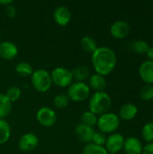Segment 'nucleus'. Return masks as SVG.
Listing matches in <instances>:
<instances>
[{
    "mask_svg": "<svg viewBox=\"0 0 153 154\" xmlns=\"http://www.w3.org/2000/svg\"><path fill=\"white\" fill-rule=\"evenodd\" d=\"M106 138L105 134L101 132H95V134L92 139V142L94 144L98 145V146H103L104 144H106Z\"/></svg>",
    "mask_w": 153,
    "mask_h": 154,
    "instance_id": "c756f323",
    "label": "nucleus"
},
{
    "mask_svg": "<svg viewBox=\"0 0 153 154\" xmlns=\"http://www.w3.org/2000/svg\"><path fill=\"white\" fill-rule=\"evenodd\" d=\"M31 83L35 90L44 93L51 88L52 80L50 72H48L46 69H39L33 70L31 76Z\"/></svg>",
    "mask_w": 153,
    "mask_h": 154,
    "instance_id": "7ed1b4c3",
    "label": "nucleus"
},
{
    "mask_svg": "<svg viewBox=\"0 0 153 154\" xmlns=\"http://www.w3.org/2000/svg\"><path fill=\"white\" fill-rule=\"evenodd\" d=\"M142 134L146 142L149 143H153V122H149L143 125Z\"/></svg>",
    "mask_w": 153,
    "mask_h": 154,
    "instance_id": "bb28decb",
    "label": "nucleus"
},
{
    "mask_svg": "<svg viewBox=\"0 0 153 154\" xmlns=\"http://www.w3.org/2000/svg\"><path fill=\"white\" fill-rule=\"evenodd\" d=\"M124 143V138L121 134L115 133L108 136L106 141V150L110 154H115L120 152Z\"/></svg>",
    "mask_w": 153,
    "mask_h": 154,
    "instance_id": "6e6552de",
    "label": "nucleus"
},
{
    "mask_svg": "<svg viewBox=\"0 0 153 154\" xmlns=\"http://www.w3.org/2000/svg\"><path fill=\"white\" fill-rule=\"evenodd\" d=\"M92 65L96 72L102 76L109 75L115 68L117 59L115 52L109 47H98L92 54Z\"/></svg>",
    "mask_w": 153,
    "mask_h": 154,
    "instance_id": "f257e3e1",
    "label": "nucleus"
},
{
    "mask_svg": "<svg viewBox=\"0 0 153 154\" xmlns=\"http://www.w3.org/2000/svg\"><path fill=\"white\" fill-rule=\"evenodd\" d=\"M71 73L76 82H85V80L87 79L90 76V69L87 66L82 65L73 69Z\"/></svg>",
    "mask_w": 153,
    "mask_h": 154,
    "instance_id": "a211bd4d",
    "label": "nucleus"
},
{
    "mask_svg": "<svg viewBox=\"0 0 153 154\" xmlns=\"http://www.w3.org/2000/svg\"><path fill=\"white\" fill-rule=\"evenodd\" d=\"M75 132H76L78 138L81 142H83L85 143H91L93 136L95 134V130L93 129V127L87 126V125L80 123L76 126Z\"/></svg>",
    "mask_w": 153,
    "mask_h": 154,
    "instance_id": "ddd939ff",
    "label": "nucleus"
},
{
    "mask_svg": "<svg viewBox=\"0 0 153 154\" xmlns=\"http://www.w3.org/2000/svg\"><path fill=\"white\" fill-rule=\"evenodd\" d=\"M111 106H112L111 97L105 91L96 92L91 96L88 102L89 111L95 114L96 116L97 115L102 116L106 113H108Z\"/></svg>",
    "mask_w": 153,
    "mask_h": 154,
    "instance_id": "f03ea898",
    "label": "nucleus"
},
{
    "mask_svg": "<svg viewBox=\"0 0 153 154\" xmlns=\"http://www.w3.org/2000/svg\"><path fill=\"white\" fill-rule=\"evenodd\" d=\"M53 19L58 25L66 26L71 20V13L66 5H60L53 13Z\"/></svg>",
    "mask_w": 153,
    "mask_h": 154,
    "instance_id": "9d476101",
    "label": "nucleus"
},
{
    "mask_svg": "<svg viewBox=\"0 0 153 154\" xmlns=\"http://www.w3.org/2000/svg\"><path fill=\"white\" fill-rule=\"evenodd\" d=\"M80 46L85 52L91 54H93L98 48L95 39L90 36H84L80 41Z\"/></svg>",
    "mask_w": 153,
    "mask_h": 154,
    "instance_id": "6ab92c4d",
    "label": "nucleus"
},
{
    "mask_svg": "<svg viewBox=\"0 0 153 154\" xmlns=\"http://www.w3.org/2000/svg\"><path fill=\"white\" fill-rule=\"evenodd\" d=\"M97 127L103 134H111L115 132L119 125L120 120L118 116L114 113H106L97 119Z\"/></svg>",
    "mask_w": 153,
    "mask_h": 154,
    "instance_id": "39448f33",
    "label": "nucleus"
},
{
    "mask_svg": "<svg viewBox=\"0 0 153 154\" xmlns=\"http://www.w3.org/2000/svg\"><path fill=\"white\" fill-rule=\"evenodd\" d=\"M11 135V128L9 124L4 120L0 119V144L5 143Z\"/></svg>",
    "mask_w": 153,
    "mask_h": 154,
    "instance_id": "4be33fe9",
    "label": "nucleus"
},
{
    "mask_svg": "<svg viewBox=\"0 0 153 154\" xmlns=\"http://www.w3.org/2000/svg\"><path fill=\"white\" fill-rule=\"evenodd\" d=\"M123 149L126 154H142L143 147L139 139L135 137H129L124 140Z\"/></svg>",
    "mask_w": 153,
    "mask_h": 154,
    "instance_id": "4468645a",
    "label": "nucleus"
},
{
    "mask_svg": "<svg viewBox=\"0 0 153 154\" xmlns=\"http://www.w3.org/2000/svg\"><path fill=\"white\" fill-rule=\"evenodd\" d=\"M89 88H93L96 92H102L106 88V80L104 76L97 73L89 77Z\"/></svg>",
    "mask_w": 153,
    "mask_h": 154,
    "instance_id": "f3484780",
    "label": "nucleus"
},
{
    "mask_svg": "<svg viewBox=\"0 0 153 154\" xmlns=\"http://www.w3.org/2000/svg\"><path fill=\"white\" fill-rule=\"evenodd\" d=\"M5 14L9 18H14L16 15V8L11 5L5 6Z\"/></svg>",
    "mask_w": 153,
    "mask_h": 154,
    "instance_id": "7c9ffc66",
    "label": "nucleus"
},
{
    "mask_svg": "<svg viewBox=\"0 0 153 154\" xmlns=\"http://www.w3.org/2000/svg\"><path fill=\"white\" fill-rule=\"evenodd\" d=\"M138 113V108L135 105L133 104H124L121 106L120 111H119V116L122 119L129 121L133 119Z\"/></svg>",
    "mask_w": 153,
    "mask_h": 154,
    "instance_id": "dca6fc26",
    "label": "nucleus"
},
{
    "mask_svg": "<svg viewBox=\"0 0 153 154\" xmlns=\"http://www.w3.org/2000/svg\"><path fill=\"white\" fill-rule=\"evenodd\" d=\"M151 47L143 40H136L132 42V49L134 52L138 54H145L148 52Z\"/></svg>",
    "mask_w": 153,
    "mask_h": 154,
    "instance_id": "5701e85b",
    "label": "nucleus"
},
{
    "mask_svg": "<svg viewBox=\"0 0 153 154\" xmlns=\"http://www.w3.org/2000/svg\"><path fill=\"white\" fill-rule=\"evenodd\" d=\"M11 4H13V1H11V0H5V1H0V5H5V6H7V5H11Z\"/></svg>",
    "mask_w": 153,
    "mask_h": 154,
    "instance_id": "72a5a7b5",
    "label": "nucleus"
},
{
    "mask_svg": "<svg viewBox=\"0 0 153 154\" xmlns=\"http://www.w3.org/2000/svg\"><path fill=\"white\" fill-rule=\"evenodd\" d=\"M21 93H22V91H21V88H18L16 86H12V87H10L6 90V92H5V95L13 103V102H15L16 100H18L20 98Z\"/></svg>",
    "mask_w": 153,
    "mask_h": 154,
    "instance_id": "cd10ccee",
    "label": "nucleus"
},
{
    "mask_svg": "<svg viewBox=\"0 0 153 154\" xmlns=\"http://www.w3.org/2000/svg\"><path fill=\"white\" fill-rule=\"evenodd\" d=\"M97 119H98L97 116L90 111H86L81 116L82 124H84L87 126H90V127H93L94 125H96L97 124Z\"/></svg>",
    "mask_w": 153,
    "mask_h": 154,
    "instance_id": "393cba45",
    "label": "nucleus"
},
{
    "mask_svg": "<svg viewBox=\"0 0 153 154\" xmlns=\"http://www.w3.org/2000/svg\"><path fill=\"white\" fill-rule=\"evenodd\" d=\"M69 101L70 100L66 94H59L53 98V105L56 108L62 109V108L68 106Z\"/></svg>",
    "mask_w": 153,
    "mask_h": 154,
    "instance_id": "a878e982",
    "label": "nucleus"
},
{
    "mask_svg": "<svg viewBox=\"0 0 153 154\" xmlns=\"http://www.w3.org/2000/svg\"><path fill=\"white\" fill-rule=\"evenodd\" d=\"M39 143V139L36 134L32 133H27L23 134L18 142V147L22 152H31L34 150Z\"/></svg>",
    "mask_w": 153,
    "mask_h": 154,
    "instance_id": "1a4fd4ad",
    "label": "nucleus"
},
{
    "mask_svg": "<svg viewBox=\"0 0 153 154\" xmlns=\"http://www.w3.org/2000/svg\"><path fill=\"white\" fill-rule=\"evenodd\" d=\"M90 95V88L85 82H74L68 87L67 96L69 100L82 102L87 99Z\"/></svg>",
    "mask_w": 153,
    "mask_h": 154,
    "instance_id": "20e7f679",
    "label": "nucleus"
},
{
    "mask_svg": "<svg viewBox=\"0 0 153 154\" xmlns=\"http://www.w3.org/2000/svg\"><path fill=\"white\" fill-rule=\"evenodd\" d=\"M147 55H148L150 60L153 61V47H151V48L149 49V51H148V52H147Z\"/></svg>",
    "mask_w": 153,
    "mask_h": 154,
    "instance_id": "473e14b6",
    "label": "nucleus"
},
{
    "mask_svg": "<svg viewBox=\"0 0 153 154\" xmlns=\"http://www.w3.org/2000/svg\"><path fill=\"white\" fill-rule=\"evenodd\" d=\"M140 97L143 101H150L153 99V86L146 84L140 90Z\"/></svg>",
    "mask_w": 153,
    "mask_h": 154,
    "instance_id": "c85d7f7f",
    "label": "nucleus"
},
{
    "mask_svg": "<svg viewBox=\"0 0 153 154\" xmlns=\"http://www.w3.org/2000/svg\"><path fill=\"white\" fill-rule=\"evenodd\" d=\"M142 154H153V143H148L145 147H143Z\"/></svg>",
    "mask_w": 153,
    "mask_h": 154,
    "instance_id": "2f4dec72",
    "label": "nucleus"
},
{
    "mask_svg": "<svg viewBox=\"0 0 153 154\" xmlns=\"http://www.w3.org/2000/svg\"><path fill=\"white\" fill-rule=\"evenodd\" d=\"M37 121L40 125L45 127H50L54 125L57 121V115L56 112L49 106H42L41 107L36 114Z\"/></svg>",
    "mask_w": 153,
    "mask_h": 154,
    "instance_id": "0eeeda50",
    "label": "nucleus"
},
{
    "mask_svg": "<svg viewBox=\"0 0 153 154\" xmlns=\"http://www.w3.org/2000/svg\"><path fill=\"white\" fill-rule=\"evenodd\" d=\"M18 54V48L13 42L5 41L0 43V58L5 60H14Z\"/></svg>",
    "mask_w": 153,
    "mask_h": 154,
    "instance_id": "9b49d317",
    "label": "nucleus"
},
{
    "mask_svg": "<svg viewBox=\"0 0 153 154\" xmlns=\"http://www.w3.org/2000/svg\"><path fill=\"white\" fill-rule=\"evenodd\" d=\"M15 72L17 75L21 77H28V76H32L33 72V69L30 63L22 61L17 63V65L15 66Z\"/></svg>",
    "mask_w": 153,
    "mask_h": 154,
    "instance_id": "412c9836",
    "label": "nucleus"
},
{
    "mask_svg": "<svg viewBox=\"0 0 153 154\" xmlns=\"http://www.w3.org/2000/svg\"><path fill=\"white\" fill-rule=\"evenodd\" d=\"M130 32V26L129 24L124 21H116L115 22L110 28V33L111 35L115 39H124L125 38Z\"/></svg>",
    "mask_w": 153,
    "mask_h": 154,
    "instance_id": "f8f14e48",
    "label": "nucleus"
},
{
    "mask_svg": "<svg viewBox=\"0 0 153 154\" xmlns=\"http://www.w3.org/2000/svg\"><path fill=\"white\" fill-rule=\"evenodd\" d=\"M139 74L141 79L149 85L153 84V61L145 60L142 63L139 69Z\"/></svg>",
    "mask_w": 153,
    "mask_h": 154,
    "instance_id": "2eb2a0df",
    "label": "nucleus"
},
{
    "mask_svg": "<svg viewBox=\"0 0 153 154\" xmlns=\"http://www.w3.org/2000/svg\"><path fill=\"white\" fill-rule=\"evenodd\" d=\"M12 110V102L5 94L0 93V119L7 116Z\"/></svg>",
    "mask_w": 153,
    "mask_h": 154,
    "instance_id": "aec40b11",
    "label": "nucleus"
},
{
    "mask_svg": "<svg viewBox=\"0 0 153 154\" xmlns=\"http://www.w3.org/2000/svg\"><path fill=\"white\" fill-rule=\"evenodd\" d=\"M82 154H108V152L103 146H98L94 143H88L83 148Z\"/></svg>",
    "mask_w": 153,
    "mask_h": 154,
    "instance_id": "b1692460",
    "label": "nucleus"
},
{
    "mask_svg": "<svg viewBox=\"0 0 153 154\" xmlns=\"http://www.w3.org/2000/svg\"><path fill=\"white\" fill-rule=\"evenodd\" d=\"M50 77H51L52 83H54L55 85L60 88L69 87L73 81L71 70L62 67L55 68L52 70Z\"/></svg>",
    "mask_w": 153,
    "mask_h": 154,
    "instance_id": "423d86ee",
    "label": "nucleus"
}]
</instances>
